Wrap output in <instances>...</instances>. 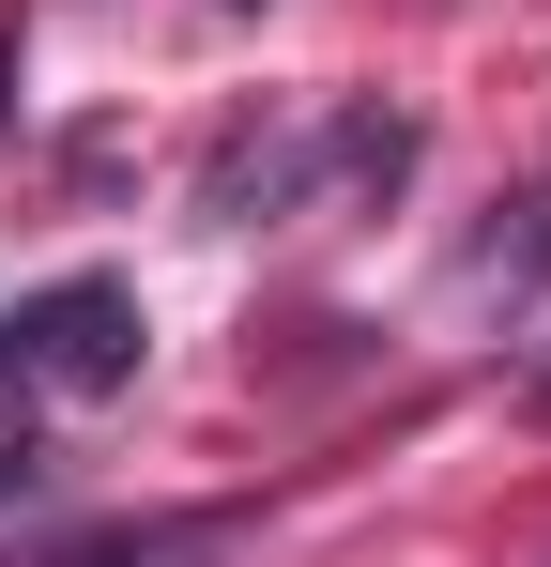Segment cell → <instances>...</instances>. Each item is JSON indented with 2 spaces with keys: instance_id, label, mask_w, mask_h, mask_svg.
Segmentation results:
<instances>
[{
  "instance_id": "obj_1",
  "label": "cell",
  "mask_w": 551,
  "mask_h": 567,
  "mask_svg": "<svg viewBox=\"0 0 551 567\" xmlns=\"http://www.w3.org/2000/svg\"><path fill=\"white\" fill-rule=\"evenodd\" d=\"M138 353H154V322H138L123 277H46L15 322H0V369H15V383H62V399L138 383Z\"/></svg>"
},
{
  "instance_id": "obj_2",
  "label": "cell",
  "mask_w": 551,
  "mask_h": 567,
  "mask_svg": "<svg viewBox=\"0 0 551 567\" xmlns=\"http://www.w3.org/2000/svg\"><path fill=\"white\" fill-rule=\"evenodd\" d=\"M306 169H322V138H291V123H230L215 169H199V215H215V230H261V215L306 199Z\"/></svg>"
},
{
  "instance_id": "obj_3",
  "label": "cell",
  "mask_w": 551,
  "mask_h": 567,
  "mask_svg": "<svg viewBox=\"0 0 551 567\" xmlns=\"http://www.w3.org/2000/svg\"><path fill=\"white\" fill-rule=\"evenodd\" d=\"M322 154H337V185H353V199H398V185H414V123H398V107H353Z\"/></svg>"
},
{
  "instance_id": "obj_4",
  "label": "cell",
  "mask_w": 551,
  "mask_h": 567,
  "mask_svg": "<svg viewBox=\"0 0 551 567\" xmlns=\"http://www.w3.org/2000/svg\"><path fill=\"white\" fill-rule=\"evenodd\" d=\"M230 553V522H154V537H77L62 567H215Z\"/></svg>"
},
{
  "instance_id": "obj_5",
  "label": "cell",
  "mask_w": 551,
  "mask_h": 567,
  "mask_svg": "<svg viewBox=\"0 0 551 567\" xmlns=\"http://www.w3.org/2000/svg\"><path fill=\"white\" fill-rule=\"evenodd\" d=\"M459 277H475V291H537V277H551V199H521V230H490Z\"/></svg>"
},
{
  "instance_id": "obj_6",
  "label": "cell",
  "mask_w": 551,
  "mask_h": 567,
  "mask_svg": "<svg viewBox=\"0 0 551 567\" xmlns=\"http://www.w3.org/2000/svg\"><path fill=\"white\" fill-rule=\"evenodd\" d=\"M31 475H46V445H31V430H0V506H15Z\"/></svg>"
},
{
  "instance_id": "obj_7",
  "label": "cell",
  "mask_w": 551,
  "mask_h": 567,
  "mask_svg": "<svg viewBox=\"0 0 551 567\" xmlns=\"http://www.w3.org/2000/svg\"><path fill=\"white\" fill-rule=\"evenodd\" d=\"M521 414H537V430H551V353H537V369H521Z\"/></svg>"
},
{
  "instance_id": "obj_8",
  "label": "cell",
  "mask_w": 551,
  "mask_h": 567,
  "mask_svg": "<svg viewBox=\"0 0 551 567\" xmlns=\"http://www.w3.org/2000/svg\"><path fill=\"white\" fill-rule=\"evenodd\" d=\"M0 107H15V16H0Z\"/></svg>"
}]
</instances>
